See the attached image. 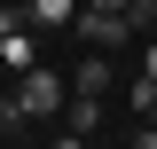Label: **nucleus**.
<instances>
[{
	"instance_id": "obj_5",
	"label": "nucleus",
	"mask_w": 157,
	"mask_h": 149,
	"mask_svg": "<svg viewBox=\"0 0 157 149\" xmlns=\"http://www.w3.org/2000/svg\"><path fill=\"white\" fill-rule=\"evenodd\" d=\"M134 149H157V126H149V118H141V133H134Z\"/></svg>"
},
{
	"instance_id": "obj_10",
	"label": "nucleus",
	"mask_w": 157,
	"mask_h": 149,
	"mask_svg": "<svg viewBox=\"0 0 157 149\" xmlns=\"http://www.w3.org/2000/svg\"><path fill=\"white\" fill-rule=\"evenodd\" d=\"M0 149H8V141H0Z\"/></svg>"
},
{
	"instance_id": "obj_4",
	"label": "nucleus",
	"mask_w": 157,
	"mask_h": 149,
	"mask_svg": "<svg viewBox=\"0 0 157 149\" xmlns=\"http://www.w3.org/2000/svg\"><path fill=\"white\" fill-rule=\"evenodd\" d=\"M63 118H71V133H94V126H102V94H71Z\"/></svg>"
},
{
	"instance_id": "obj_8",
	"label": "nucleus",
	"mask_w": 157,
	"mask_h": 149,
	"mask_svg": "<svg viewBox=\"0 0 157 149\" xmlns=\"http://www.w3.org/2000/svg\"><path fill=\"white\" fill-rule=\"evenodd\" d=\"M141 78H157V47H149V63H141Z\"/></svg>"
},
{
	"instance_id": "obj_2",
	"label": "nucleus",
	"mask_w": 157,
	"mask_h": 149,
	"mask_svg": "<svg viewBox=\"0 0 157 149\" xmlns=\"http://www.w3.org/2000/svg\"><path fill=\"white\" fill-rule=\"evenodd\" d=\"M78 8H86V0H24L32 32H63V24H78Z\"/></svg>"
},
{
	"instance_id": "obj_9",
	"label": "nucleus",
	"mask_w": 157,
	"mask_h": 149,
	"mask_svg": "<svg viewBox=\"0 0 157 149\" xmlns=\"http://www.w3.org/2000/svg\"><path fill=\"white\" fill-rule=\"evenodd\" d=\"M0 8H8V0H0Z\"/></svg>"
},
{
	"instance_id": "obj_1",
	"label": "nucleus",
	"mask_w": 157,
	"mask_h": 149,
	"mask_svg": "<svg viewBox=\"0 0 157 149\" xmlns=\"http://www.w3.org/2000/svg\"><path fill=\"white\" fill-rule=\"evenodd\" d=\"M78 39H86V47H126V39H134V24L126 16H110V8H78V24H71Z\"/></svg>"
},
{
	"instance_id": "obj_7",
	"label": "nucleus",
	"mask_w": 157,
	"mask_h": 149,
	"mask_svg": "<svg viewBox=\"0 0 157 149\" xmlns=\"http://www.w3.org/2000/svg\"><path fill=\"white\" fill-rule=\"evenodd\" d=\"M55 149H86V133H63V141H55Z\"/></svg>"
},
{
	"instance_id": "obj_6",
	"label": "nucleus",
	"mask_w": 157,
	"mask_h": 149,
	"mask_svg": "<svg viewBox=\"0 0 157 149\" xmlns=\"http://www.w3.org/2000/svg\"><path fill=\"white\" fill-rule=\"evenodd\" d=\"M86 8H110V16H126V0H86Z\"/></svg>"
},
{
	"instance_id": "obj_3",
	"label": "nucleus",
	"mask_w": 157,
	"mask_h": 149,
	"mask_svg": "<svg viewBox=\"0 0 157 149\" xmlns=\"http://www.w3.org/2000/svg\"><path fill=\"white\" fill-rule=\"evenodd\" d=\"M71 94H110V55H86V63H78Z\"/></svg>"
}]
</instances>
